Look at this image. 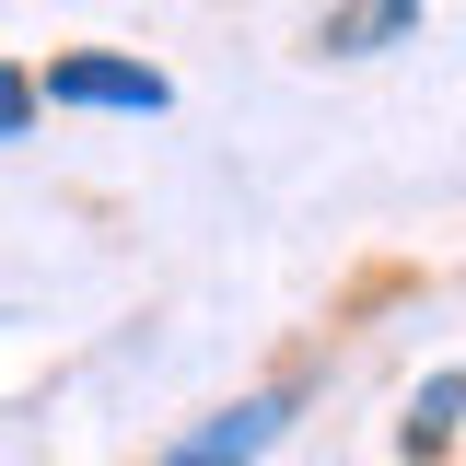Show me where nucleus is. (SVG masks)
<instances>
[{"mask_svg":"<svg viewBox=\"0 0 466 466\" xmlns=\"http://www.w3.org/2000/svg\"><path fill=\"white\" fill-rule=\"evenodd\" d=\"M420 12H431V0H339V12L315 24V47L327 58H373V47H397Z\"/></svg>","mask_w":466,"mask_h":466,"instance_id":"7ed1b4c3","label":"nucleus"},{"mask_svg":"<svg viewBox=\"0 0 466 466\" xmlns=\"http://www.w3.org/2000/svg\"><path fill=\"white\" fill-rule=\"evenodd\" d=\"M455 420H466V361H443L420 397H408V420H397V443H408V466H431L443 443H455Z\"/></svg>","mask_w":466,"mask_h":466,"instance_id":"20e7f679","label":"nucleus"},{"mask_svg":"<svg viewBox=\"0 0 466 466\" xmlns=\"http://www.w3.org/2000/svg\"><path fill=\"white\" fill-rule=\"evenodd\" d=\"M280 420H291V397H245V408H222L210 431H187L164 466H257L268 443H280Z\"/></svg>","mask_w":466,"mask_h":466,"instance_id":"f03ea898","label":"nucleus"},{"mask_svg":"<svg viewBox=\"0 0 466 466\" xmlns=\"http://www.w3.org/2000/svg\"><path fill=\"white\" fill-rule=\"evenodd\" d=\"M24 128H35V70L0 58V140H24Z\"/></svg>","mask_w":466,"mask_h":466,"instance_id":"39448f33","label":"nucleus"},{"mask_svg":"<svg viewBox=\"0 0 466 466\" xmlns=\"http://www.w3.org/2000/svg\"><path fill=\"white\" fill-rule=\"evenodd\" d=\"M35 106H106V116H164V106H175V82L152 70V58H94V47H70V58H47Z\"/></svg>","mask_w":466,"mask_h":466,"instance_id":"f257e3e1","label":"nucleus"}]
</instances>
